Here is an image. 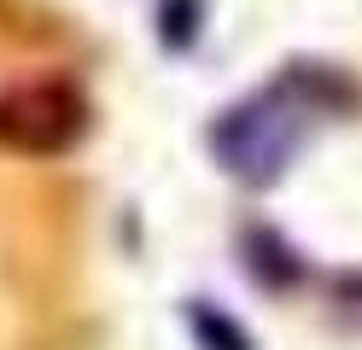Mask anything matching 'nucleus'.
<instances>
[{
	"instance_id": "f257e3e1",
	"label": "nucleus",
	"mask_w": 362,
	"mask_h": 350,
	"mask_svg": "<svg viewBox=\"0 0 362 350\" xmlns=\"http://www.w3.org/2000/svg\"><path fill=\"white\" fill-rule=\"evenodd\" d=\"M322 76H281L257 93H245L211 123V152L216 163L245 187H269L292 170L298 146L310 140L315 117H322Z\"/></svg>"
},
{
	"instance_id": "f03ea898",
	"label": "nucleus",
	"mask_w": 362,
	"mask_h": 350,
	"mask_svg": "<svg viewBox=\"0 0 362 350\" xmlns=\"http://www.w3.org/2000/svg\"><path fill=\"white\" fill-rule=\"evenodd\" d=\"M88 129V105L71 82H18L0 93V146L53 158L64 146H76Z\"/></svg>"
},
{
	"instance_id": "7ed1b4c3",
	"label": "nucleus",
	"mask_w": 362,
	"mask_h": 350,
	"mask_svg": "<svg viewBox=\"0 0 362 350\" xmlns=\"http://www.w3.org/2000/svg\"><path fill=\"white\" fill-rule=\"evenodd\" d=\"M187 321H193V339L205 344V350H252V333H245L234 315L211 310V303H193V310H187Z\"/></svg>"
}]
</instances>
